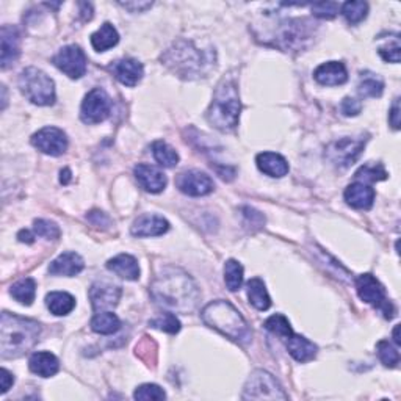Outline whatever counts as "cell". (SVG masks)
I'll return each mask as SVG.
<instances>
[{"mask_svg":"<svg viewBox=\"0 0 401 401\" xmlns=\"http://www.w3.org/2000/svg\"><path fill=\"white\" fill-rule=\"evenodd\" d=\"M151 295L160 308L168 312L190 314L199 303V289L196 282L180 268L168 267L151 284Z\"/></svg>","mask_w":401,"mask_h":401,"instance_id":"1","label":"cell"},{"mask_svg":"<svg viewBox=\"0 0 401 401\" xmlns=\"http://www.w3.org/2000/svg\"><path fill=\"white\" fill-rule=\"evenodd\" d=\"M41 326L10 312H4L0 320V351L4 359H15L24 356L39 341Z\"/></svg>","mask_w":401,"mask_h":401,"instance_id":"2","label":"cell"},{"mask_svg":"<svg viewBox=\"0 0 401 401\" xmlns=\"http://www.w3.org/2000/svg\"><path fill=\"white\" fill-rule=\"evenodd\" d=\"M202 322L212 329H216L224 337L237 343H248L251 341V329L243 315L229 301H213L201 312Z\"/></svg>","mask_w":401,"mask_h":401,"instance_id":"3","label":"cell"},{"mask_svg":"<svg viewBox=\"0 0 401 401\" xmlns=\"http://www.w3.org/2000/svg\"><path fill=\"white\" fill-rule=\"evenodd\" d=\"M240 98L234 80L224 79L215 91L207 110V121L221 132L234 131L240 118Z\"/></svg>","mask_w":401,"mask_h":401,"instance_id":"4","label":"cell"},{"mask_svg":"<svg viewBox=\"0 0 401 401\" xmlns=\"http://www.w3.org/2000/svg\"><path fill=\"white\" fill-rule=\"evenodd\" d=\"M168 67L180 77H199L209 66H212V55L207 51L198 49L192 41H178L171 49H168L162 57Z\"/></svg>","mask_w":401,"mask_h":401,"instance_id":"5","label":"cell"},{"mask_svg":"<svg viewBox=\"0 0 401 401\" xmlns=\"http://www.w3.org/2000/svg\"><path fill=\"white\" fill-rule=\"evenodd\" d=\"M19 88L24 96L35 105H52L55 102V84L44 71L27 67L19 77Z\"/></svg>","mask_w":401,"mask_h":401,"instance_id":"6","label":"cell"},{"mask_svg":"<svg viewBox=\"0 0 401 401\" xmlns=\"http://www.w3.org/2000/svg\"><path fill=\"white\" fill-rule=\"evenodd\" d=\"M243 400H287V393L271 373L256 370L251 373L243 389Z\"/></svg>","mask_w":401,"mask_h":401,"instance_id":"7","label":"cell"},{"mask_svg":"<svg viewBox=\"0 0 401 401\" xmlns=\"http://www.w3.org/2000/svg\"><path fill=\"white\" fill-rule=\"evenodd\" d=\"M356 290L361 300L367 304H372L373 308L379 309L384 314L386 318H392L395 314L393 304L387 300L386 290L375 276L373 275H361L356 277Z\"/></svg>","mask_w":401,"mask_h":401,"instance_id":"8","label":"cell"},{"mask_svg":"<svg viewBox=\"0 0 401 401\" xmlns=\"http://www.w3.org/2000/svg\"><path fill=\"white\" fill-rule=\"evenodd\" d=\"M113 102L102 88H94L86 94L80 108V118L85 124H99L112 113Z\"/></svg>","mask_w":401,"mask_h":401,"instance_id":"9","label":"cell"},{"mask_svg":"<svg viewBox=\"0 0 401 401\" xmlns=\"http://www.w3.org/2000/svg\"><path fill=\"white\" fill-rule=\"evenodd\" d=\"M310 24L305 19H289L282 20L277 25V35L273 46L281 47L284 51L303 47L304 41L310 38Z\"/></svg>","mask_w":401,"mask_h":401,"instance_id":"10","label":"cell"},{"mask_svg":"<svg viewBox=\"0 0 401 401\" xmlns=\"http://www.w3.org/2000/svg\"><path fill=\"white\" fill-rule=\"evenodd\" d=\"M365 146V138H342L338 141L331 143L326 147V159H328L332 165L338 168H348L355 163L359 155L362 154Z\"/></svg>","mask_w":401,"mask_h":401,"instance_id":"11","label":"cell"},{"mask_svg":"<svg viewBox=\"0 0 401 401\" xmlns=\"http://www.w3.org/2000/svg\"><path fill=\"white\" fill-rule=\"evenodd\" d=\"M52 61L53 65H55L61 72H65L70 79H80L86 74V55L79 46H65L63 49L58 51Z\"/></svg>","mask_w":401,"mask_h":401,"instance_id":"12","label":"cell"},{"mask_svg":"<svg viewBox=\"0 0 401 401\" xmlns=\"http://www.w3.org/2000/svg\"><path fill=\"white\" fill-rule=\"evenodd\" d=\"M32 145L41 152L52 155V157H58V155L66 152L67 137L61 129L44 127L33 135Z\"/></svg>","mask_w":401,"mask_h":401,"instance_id":"13","label":"cell"},{"mask_svg":"<svg viewBox=\"0 0 401 401\" xmlns=\"http://www.w3.org/2000/svg\"><path fill=\"white\" fill-rule=\"evenodd\" d=\"M178 188L183 195L188 196H206L213 192L215 183L206 173L192 169V171L182 173L178 178Z\"/></svg>","mask_w":401,"mask_h":401,"instance_id":"14","label":"cell"},{"mask_svg":"<svg viewBox=\"0 0 401 401\" xmlns=\"http://www.w3.org/2000/svg\"><path fill=\"white\" fill-rule=\"evenodd\" d=\"M122 290L119 285L105 281H96L90 289V300L94 310L112 309L119 303Z\"/></svg>","mask_w":401,"mask_h":401,"instance_id":"15","label":"cell"},{"mask_svg":"<svg viewBox=\"0 0 401 401\" xmlns=\"http://www.w3.org/2000/svg\"><path fill=\"white\" fill-rule=\"evenodd\" d=\"M108 70L117 77L118 81L126 86H135L138 85V81L145 76V67L135 58H121L113 61L108 66Z\"/></svg>","mask_w":401,"mask_h":401,"instance_id":"16","label":"cell"},{"mask_svg":"<svg viewBox=\"0 0 401 401\" xmlns=\"http://www.w3.org/2000/svg\"><path fill=\"white\" fill-rule=\"evenodd\" d=\"M135 179L140 183V187L147 193H160L166 187V176L163 174L157 166L140 163L133 169Z\"/></svg>","mask_w":401,"mask_h":401,"instance_id":"17","label":"cell"},{"mask_svg":"<svg viewBox=\"0 0 401 401\" xmlns=\"http://www.w3.org/2000/svg\"><path fill=\"white\" fill-rule=\"evenodd\" d=\"M2 39V70L10 67L20 55V33L15 25H4Z\"/></svg>","mask_w":401,"mask_h":401,"instance_id":"18","label":"cell"},{"mask_svg":"<svg viewBox=\"0 0 401 401\" xmlns=\"http://www.w3.org/2000/svg\"><path fill=\"white\" fill-rule=\"evenodd\" d=\"M314 79L323 86H338L348 80V71L342 61H328L317 67Z\"/></svg>","mask_w":401,"mask_h":401,"instance_id":"19","label":"cell"},{"mask_svg":"<svg viewBox=\"0 0 401 401\" xmlns=\"http://www.w3.org/2000/svg\"><path fill=\"white\" fill-rule=\"evenodd\" d=\"M345 201L353 209L369 210L375 201V190L364 182H355L345 190Z\"/></svg>","mask_w":401,"mask_h":401,"instance_id":"20","label":"cell"},{"mask_svg":"<svg viewBox=\"0 0 401 401\" xmlns=\"http://www.w3.org/2000/svg\"><path fill=\"white\" fill-rule=\"evenodd\" d=\"M169 230V223L159 215H143L133 223L132 235L135 237H159Z\"/></svg>","mask_w":401,"mask_h":401,"instance_id":"21","label":"cell"},{"mask_svg":"<svg viewBox=\"0 0 401 401\" xmlns=\"http://www.w3.org/2000/svg\"><path fill=\"white\" fill-rule=\"evenodd\" d=\"M85 268V262L77 253H63L49 265V273L53 276H77Z\"/></svg>","mask_w":401,"mask_h":401,"instance_id":"22","label":"cell"},{"mask_svg":"<svg viewBox=\"0 0 401 401\" xmlns=\"http://www.w3.org/2000/svg\"><path fill=\"white\" fill-rule=\"evenodd\" d=\"M29 369L41 378H51L58 373L60 362L49 351H37L29 359Z\"/></svg>","mask_w":401,"mask_h":401,"instance_id":"23","label":"cell"},{"mask_svg":"<svg viewBox=\"0 0 401 401\" xmlns=\"http://www.w3.org/2000/svg\"><path fill=\"white\" fill-rule=\"evenodd\" d=\"M257 168L270 178H284L289 173V162L281 154L262 152L256 159Z\"/></svg>","mask_w":401,"mask_h":401,"instance_id":"24","label":"cell"},{"mask_svg":"<svg viewBox=\"0 0 401 401\" xmlns=\"http://www.w3.org/2000/svg\"><path fill=\"white\" fill-rule=\"evenodd\" d=\"M285 346H287L290 356L298 362H309L317 355V345L295 332L285 338Z\"/></svg>","mask_w":401,"mask_h":401,"instance_id":"25","label":"cell"},{"mask_svg":"<svg viewBox=\"0 0 401 401\" xmlns=\"http://www.w3.org/2000/svg\"><path fill=\"white\" fill-rule=\"evenodd\" d=\"M107 268L127 281H137L140 277L138 262L131 254H119L113 257V259L107 262Z\"/></svg>","mask_w":401,"mask_h":401,"instance_id":"26","label":"cell"},{"mask_svg":"<svg viewBox=\"0 0 401 401\" xmlns=\"http://www.w3.org/2000/svg\"><path fill=\"white\" fill-rule=\"evenodd\" d=\"M46 305L53 315L63 317L71 314L76 308V298L67 294V291H51L46 296Z\"/></svg>","mask_w":401,"mask_h":401,"instance_id":"27","label":"cell"},{"mask_svg":"<svg viewBox=\"0 0 401 401\" xmlns=\"http://www.w3.org/2000/svg\"><path fill=\"white\" fill-rule=\"evenodd\" d=\"M118 43H119V33L110 22L100 25V29L91 35V46L94 47V51L98 52H105L108 49H112V47L117 46Z\"/></svg>","mask_w":401,"mask_h":401,"instance_id":"28","label":"cell"},{"mask_svg":"<svg viewBox=\"0 0 401 401\" xmlns=\"http://www.w3.org/2000/svg\"><path fill=\"white\" fill-rule=\"evenodd\" d=\"M246 287H248L249 303L253 304L257 310H268L271 305V298L268 295L263 281L259 280V277H253V280L248 281Z\"/></svg>","mask_w":401,"mask_h":401,"instance_id":"29","label":"cell"},{"mask_svg":"<svg viewBox=\"0 0 401 401\" xmlns=\"http://www.w3.org/2000/svg\"><path fill=\"white\" fill-rule=\"evenodd\" d=\"M121 328V320L113 314V312H99L93 317L91 320V329L98 334L110 336L118 332Z\"/></svg>","mask_w":401,"mask_h":401,"instance_id":"30","label":"cell"},{"mask_svg":"<svg viewBox=\"0 0 401 401\" xmlns=\"http://www.w3.org/2000/svg\"><path fill=\"white\" fill-rule=\"evenodd\" d=\"M384 91L383 79L373 72H362L357 85V93L362 98H379Z\"/></svg>","mask_w":401,"mask_h":401,"instance_id":"31","label":"cell"},{"mask_svg":"<svg viewBox=\"0 0 401 401\" xmlns=\"http://www.w3.org/2000/svg\"><path fill=\"white\" fill-rule=\"evenodd\" d=\"M10 294L18 303L30 305L33 301H35L37 296V282L35 280H32V277H24V280H20L16 284L11 285Z\"/></svg>","mask_w":401,"mask_h":401,"instance_id":"32","label":"cell"},{"mask_svg":"<svg viewBox=\"0 0 401 401\" xmlns=\"http://www.w3.org/2000/svg\"><path fill=\"white\" fill-rule=\"evenodd\" d=\"M152 155L159 165L174 168L179 163V154L165 141H155L152 145Z\"/></svg>","mask_w":401,"mask_h":401,"instance_id":"33","label":"cell"},{"mask_svg":"<svg viewBox=\"0 0 401 401\" xmlns=\"http://www.w3.org/2000/svg\"><path fill=\"white\" fill-rule=\"evenodd\" d=\"M224 282L230 291L240 290L243 284V267L240 262L229 259L224 263Z\"/></svg>","mask_w":401,"mask_h":401,"instance_id":"34","label":"cell"},{"mask_svg":"<svg viewBox=\"0 0 401 401\" xmlns=\"http://www.w3.org/2000/svg\"><path fill=\"white\" fill-rule=\"evenodd\" d=\"M341 13L343 15V18L348 20V24L355 25V24L362 22V20L367 18V13H369V4L351 0V2H345L341 6Z\"/></svg>","mask_w":401,"mask_h":401,"instance_id":"35","label":"cell"},{"mask_svg":"<svg viewBox=\"0 0 401 401\" xmlns=\"http://www.w3.org/2000/svg\"><path fill=\"white\" fill-rule=\"evenodd\" d=\"M149 326L154 329L168 332V334H178L180 331L179 318L176 317L173 312H163V314L152 318V320L149 322Z\"/></svg>","mask_w":401,"mask_h":401,"instance_id":"36","label":"cell"},{"mask_svg":"<svg viewBox=\"0 0 401 401\" xmlns=\"http://www.w3.org/2000/svg\"><path fill=\"white\" fill-rule=\"evenodd\" d=\"M355 178L362 182H379L387 179V171L381 163H367L356 171Z\"/></svg>","mask_w":401,"mask_h":401,"instance_id":"37","label":"cell"},{"mask_svg":"<svg viewBox=\"0 0 401 401\" xmlns=\"http://www.w3.org/2000/svg\"><path fill=\"white\" fill-rule=\"evenodd\" d=\"M263 326H265V329L271 332V334H275L277 337H282L284 341L289 336L294 334V329H291L289 320L284 315H281V314L271 315L268 320L263 323Z\"/></svg>","mask_w":401,"mask_h":401,"instance_id":"38","label":"cell"},{"mask_svg":"<svg viewBox=\"0 0 401 401\" xmlns=\"http://www.w3.org/2000/svg\"><path fill=\"white\" fill-rule=\"evenodd\" d=\"M376 353L379 361H381L386 367L393 369L400 362V353L397 351L395 346H393L389 341H381L376 345Z\"/></svg>","mask_w":401,"mask_h":401,"instance_id":"39","label":"cell"},{"mask_svg":"<svg viewBox=\"0 0 401 401\" xmlns=\"http://www.w3.org/2000/svg\"><path fill=\"white\" fill-rule=\"evenodd\" d=\"M135 400H143V401H160L166 398L165 390L162 389L157 384H143L137 387V390L133 393Z\"/></svg>","mask_w":401,"mask_h":401,"instance_id":"40","label":"cell"},{"mask_svg":"<svg viewBox=\"0 0 401 401\" xmlns=\"http://www.w3.org/2000/svg\"><path fill=\"white\" fill-rule=\"evenodd\" d=\"M33 230L38 237H43L47 240H57L60 237V228L53 221L49 220H35L33 223Z\"/></svg>","mask_w":401,"mask_h":401,"instance_id":"41","label":"cell"},{"mask_svg":"<svg viewBox=\"0 0 401 401\" xmlns=\"http://www.w3.org/2000/svg\"><path fill=\"white\" fill-rule=\"evenodd\" d=\"M341 6L336 2H320L312 5V15L322 19H332L337 16V13L341 11Z\"/></svg>","mask_w":401,"mask_h":401,"instance_id":"42","label":"cell"},{"mask_svg":"<svg viewBox=\"0 0 401 401\" xmlns=\"http://www.w3.org/2000/svg\"><path fill=\"white\" fill-rule=\"evenodd\" d=\"M400 51H401L400 38H397L395 41H393L392 46L387 44V46L379 47L378 53L381 55L384 61H389V63H400Z\"/></svg>","mask_w":401,"mask_h":401,"instance_id":"43","label":"cell"},{"mask_svg":"<svg viewBox=\"0 0 401 401\" xmlns=\"http://www.w3.org/2000/svg\"><path fill=\"white\" fill-rule=\"evenodd\" d=\"M243 218H244V224H246V226L253 224L251 228H254V229H261L265 223V216L251 207L243 209Z\"/></svg>","mask_w":401,"mask_h":401,"instance_id":"44","label":"cell"},{"mask_svg":"<svg viewBox=\"0 0 401 401\" xmlns=\"http://www.w3.org/2000/svg\"><path fill=\"white\" fill-rule=\"evenodd\" d=\"M362 110V104L357 99L353 98H345L341 104V112L345 117H357Z\"/></svg>","mask_w":401,"mask_h":401,"instance_id":"45","label":"cell"},{"mask_svg":"<svg viewBox=\"0 0 401 401\" xmlns=\"http://www.w3.org/2000/svg\"><path fill=\"white\" fill-rule=\"evenodd\" d=\"M86 218L90 220L94 226H102V228L110 226V218H108L104 212H99V210H93V212L88 213Z\"/></svg>","mask_w":401,"mask_h":401,"instance_id":"46","label":"cell"},{"mask_svg":"<svg viewBox=\"0 0 401 401\" xmlns=\"http://www.w3.org/2000/svg\"><path fill=\"white\" fill-rule=\"evenodd\" d=\"M389 122L395 131H398L400 129V99L398 98L393 100V104H392L390 113H389Z\"/></svg>","mask_w":401,"mask_h":401,"instance_id":"47","label":"cell"},{"mask_svg":"<svg viewBox=\"0 0 401 401\" xmlns=\"http://www.w3.org/2000/svg\"><path fill=\"white\" fill-rule=\"evenodd\" d=\"M0 379H2V393H6L10 390V387L13 386V383H15V378H13L11 373L6 370V369H2L0 370Z\"/></svg>","mask_w":401,"mask_h":401,"instance_id":"48","label":"cell"},{"mask_svg":"<svg viewBox=\"0 0 401 401\" xmlns=\"http://www.w3.org/2000/svg\"><path fill=\"white\" fill-rule=\"evenodd\" d=\"M121 6H124L126 10H131L132 13H137V11H145L147 8H151L152 2H126V4H119Z\"/></svg>","mask_w":401,"mask_h":401,"instance_id":"49","label":"cell"},{"mask_svg":"<svg viewBox=\"0 0 401 401\" xmlns=\"http://www.w3.org/2000/svg\"><path fill=\"white\" fill-rule=\"evenodd\" d=\"M18 239L19 242H22V243H33L35 240H33V235L29 232V230H20V232L18 234Z\"/></svg>","mask_w":401,"mask_h":401,"instance_id":"50","label":"cell"},{"mask_svg":"<svg viewBox=\"0 0 401 401\" xmlns=\"http://www.w3.org/2000/svg\"><path fill=\"white\" fill-rule=\"evenodd\" d=\"M71 180V171L70 169H65V171H61V178H60V182L63 183V185H66V183H70Z\"/></svg>","mask_w":401,"mask_h":401,"instance_id":"51","label":"cell"},{"mask_svg":"<svg viewBox=\"0 0 401 401\" xmlns=\"http://www.w3.org/2000/svg\"><path fill=\"white\" fill-rule=\"evenodd\" d=\"M398 332H400V324H397L395 329H393V341H395L397 345H401V338H400Z\"/></svg>","mask_w":401,"mask_h":401,"instance_id":"52","label":"cell"}]
</instances>
